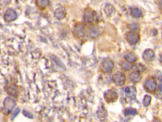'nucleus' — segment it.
Wrapping results in <instances>:
<instances>
[{"mask_svg":"<svg viewBox=\"0 0 162 122\" xmlns=\"http://www.w3.org/2000/svg\"><path fill=\"white\" fill-rule=\"evenodd\" d=\"M135 69H136V71L141 73V72H143L145 70V67L142 64H138L136 66Z\"/></svg>","mask_w":162,"mask_h":122,"instance_id":"nucleus-22","label":"nucleus"},{"mask_svg":"<svg viewBox=\"0 0 162 122\" xmlns=\"http://www.w3.org/2000/svg\"><path fill=\"white\" fill-rule=\"evenodd\" d=\"M95 18V13L91 10H87L84 12L83 15V20L87 23H91L93 22Z\"/></svg>","mask_w":162,"mask_h":122,"instance_id":"nucleus-8","label":"nucleus"},{"mask_svg":"<svg viewBox=\"0 0 162 122\" xmlns=\"http://www.w3.org/2000/svg\"><path fill=\"white\" fill-rule=\"evenodd\" d=\"M20 111V109L19 108H16L15 109V111L13 112V114H12V120L14 119L15 118V117H16L17 114H19Z\"/></svg>","mask_w":162,"mask_h":122,"instance_id":"nucleus-24","label":"nucleus"},{"mask_svg":"<svg viewBox=\"0 0 162 122\" xmlns=\"http://www.w3.org/2000/svg\"><path fill=\"white\" fill-rule=\"evenodd\" d=\"M125 59L126 60L128 61V62L130 63H134L137 60V57L134 52H128L125 56Z\"/></svg>","mask_w":162,"mask_h":122,"instance_id":"nucleus-15","label":"nucleus"},{"mask_svg":"<svg viewBox=\"0 0 162 122\" xmlns=\"http://www.w3.org/2000/svg\"><path fill=\"white\" fill-rule=\"evenodd\" d=\"M159 8L160 10L162 12V0H160V2H159Z\"/></svg>","mask_w":162,"mask_h":122,"instance_id":"nucleus-25","label":"nucleus"},{"mask_svg":"<svg viewBox=\"0 0 162 122\" xmlns=\"http://www.w3.org/2000/svg\"><path fill=\"white\" fill-rule=\"evenodd\" d=\"M157 83L156 80L153 78H149L146 80L144 83V88L146 91H148V92L152 93L154 92L157 89Z\"/></svg>","mask_w":162,"mask_h":122,"instance_id":"nucleus-5","label":"nucleus"},{"mask_svg":"<svg viewBox=\"0 0 162 122\" xmlns=\"http://www.w3.org/2000/svg\"><path fill=\"white\" fill-rule=\"evenodd\" d=\"M151 102V97L148 95H146L144 98H143V104L144 106L145 107H148L150 105Z\"/></svg>","mask_w":162,"mask_h":122,"instance_id":"nucleus-21","label":"nucleus"},{"mask_svg":"<svg viewBox=\"0 0 162 122\" xmlns=\"http://www.w3.org/2000/svg\"><path fill=\"white\" fill-rule=\"evenodd\" d=\"M23 114L26 117H27V118H33V115L32 113H30V112L29 111H27L26 110H24L22 112Z\"/></svg>","mask_w":162,"mask_h":122,"instance_id":"nucleus-23","label":"nucleus"},{"mask_svg":"<svg viewBox=\"0 0 162 122\" xmlns=\"http://www.w3.org/2000/svg\"><path fill=\"white\" fill-rule=\"evenodd\" d=\"M16 106V101L12 97H7L3 102V113L6 114L12 112L13 109Z\"/></svg>","mask_w":162,"mask_h":122,"instance_id":"nucleus-1","label":"nucleus"},{"mask_svg":"<svg viewBox=\"0 0 162 122\" xmlns=\"http://www.w3.org/2000/svg\"><path fill=\"white\" fill-rule=\"evenodd\" d=\"M155 54L154 51L151 49H146L143 54V58L147 62H152L155 59Z\"/></svg>","mask_w":162,"mask_h":122,"instance_id":"nucleus-10","label":"nucleus"},{"mask_svg":"<svg viewBox=\"0 0 162 122\" xmlns=\"http://www.w3.org/2000/svg\"><path fill=\"white\" fill-rule=\"evenodd\" d=\"M121 67L125 71H130L133 68V66L128 61H123L121 63Z\"/></svg>","mask_w":162,"mask_h":122,"instance_id":"nucleus-20","label":"nucleus"},{"mask_svg":"<svg viewBox=\"0 0 162 122\" xmlns=\"http://www.w3.org/2000/svg\"><path fill=\"white\" fill-rule=\"evenodd\" d=\"M105 12L108 16H112L115 13V8L112 5H107L105 8Z\"/></svg>","mask_w":162,"mask_h":122,"instance_id":"nucleus-17","label":"nucleus"},{"mask_svg":"<svg viewBox=\"0 0 162 122\" xmlns=\"http://www.w3.org/2000/svg\"><path fill=\"white\" fill-rule=\"evenodd\" d=\"M73 33L78 38H82L84 36V27L82 24H78L75 26Z\"/></svg>","mask_w":162,"mask_h":122,"instance_id":"nucleus-11","label":"nucleus"},{"mask_svg":"<svg viewBox=\"0 0 162 122\" xmlns=\"http://www.w3.org/2000/svg\"><path fill=\"white\" fill-rule=\"evenodd\" d=\"M158 88H159V90H160V92H162V82L160 84V85H159Z\"/></svg>","mask_w":162,"mask_h":122,"instance_id":"nucleus-26","label":"nucleus"},{"mask_svg":"<svg viewBox=\"0 0 162 122\" xmlns=\"http://www.w3.org/2000/svg\"><path fill=\"white\" fill-rule=\"evenodd\" d=\"M50 4V0H36L37 6L41 9H44Z\"/></svg>","mask_w":162,"mask_h":122,"instance_id":"nucleus-16","label":"nucleus"},{"mask_svg":"<svg viewBox=\"0 0 162 122\" xmlns=\"http://www.w3.org/2000/svg\"><path fill=\"white\" fill-rule=\"evenodd\" d=\"M126 38L127 42L131 45H134L138 43V41L140 40V34L136 31H129L126 35Z\"/></svg>","mask_w":162,"mask_h":122,"instance_id":"nucleus-2","label":"nucleus"},{"mask_svg":"<svg viewBox=\"0 0 162 122\" xmlns=\"http://www.w3.org/2000/svg\"><path fill=\"white\" fill-rule=\"evenodd\" d=\"M118 94L113 90H108L104 94V99L108 103L114 102L118 99Z\"/></svg>","mask_w":162,"mask_h":122,"instance_id":"nucleus-3","label":"nucleus"},{"mask_svg":"<svg viewBox=\"0 0 162 122\" xmlns=\"http://www.w3.org/2000/svg\"><path fill=\"white\" fill-rule=\"evenodd\" d=\"M113 81L117 86H122L125 84L126 77L125 74L122 72H117L113 76Z\"/></svg>","mask_w":162,"mask_h":122,"instance_id":"nucleus-4","label":"nucleus"},{"mask_svg":"<svg viewBox=\"0 0 162 122\" xmlns=\"http://www.w3.org/2000/svg\"><path fill=\"white\" fill-rule=\"evenodd\" d=\"M55 17L58 19V20H62L64 19L67 15V11L66 9L64 7H60L56 9L55 11Z\"/></svg>","mask_w":162,"mask_h":122,"instance_id":"nucleus-12","label":"nucleus"},{"mask_svg":"<svg viewBox=\"0 0 162 122\" xmlns=\"http://www.w3.org/2000/svg\"><path fill=\"white\" fill-rule=\"evenodd\" d=\"M125 94L127 97L134 99L137 95V90L134 86H128L125 88Z\"/></svg>","mask_w":162,"mask_h":122,"instance_id":"nucleus-9","label":"nucleus"},{"mask_svg":"<svg viewBox=\"0 0 162 122\" xmlns=\"http://www.w3.org/2000/svg\"><path fill=\"white\" fill-rule=\"evenodd\" d=\"M137 114V111L136 109L132 108H126L124 111L125 116H135Z\"/></svg>","mask_w":162,"mask_h":122,"instance_id":"nucleus-19","label":"nucleus"},{"mask_svg":"<svg viewBox=\"0 0 162 122\" xmlns=\"http://www.w3.org/2000/svg\"><path fill=\"white\" fill-rule=\"evenodd\" d=\"M113 67H114V63L111 59H108L103 61V63L102 64V68L104 73H110L113 70Z\"/></svg>","mask_w":162,"mask_h":122,"instance_id":"nucleus-7","label":"nucleus"},{"mask_svg":"<svg viewBox=\"0 0 162 122\" xmlns=\"http://www.w3.org/2000/svg\"><path fill=\"white\" fill-rule=\"evenodd\" d=\"M160 63L162 64V53L160 56Z\"/></svg>","mask_w":162,"mask_h":122,"instance_id":"nucleus-27","label":"nucleus"},{"mask_svg":"<svg viewBox=\"0 0 162 122\" xmlns=\"http://www.w3.org/2000/svg\"><path fill=\"white\" fill-rule=\"evenodd\" d=\"M18 17L17 12L13 9H8L4 14V20L6 22H11Z\"/></svg>","mask_w":162,"mask_h":122,"instance_id":"nucleus-6","label":"nucleus"},{"mask_svg":"<svg viewBox=\"0 0 162 122\" xmlns=\"http://www.w3.org/2000/svg\"><path fill=\"white\" fill-rule=\"evenodd\" d=\"M130 80L132 81L133 83H138L141 80V76L140 72H138L137 71H135L133 72L132 73L130 74L129 76Z\"/></svg>","mask_w":162,"mask_h":122,"instance_id":"nucleus-13","label":"nucleus"},{"mask_svg":"<svg viewBox=\"0 0 162 122\" xmlns=\"http://www.w3.org/2000/svg\"><path fill=\"white\" fill-rule=\"evenodd\" d=\"M131 14L133 17H136V18H140L141 17L142 15H143V13L142 12L138 9V8L134 7L133 8L132 10H131Z\"/></svg>","mask_w":162,"mask_h":122,"instance_id":"nucleus-18","label":"nucleus"},{"mask_svg":"<svg viewBox=\"0 0 162 122\" xmlns=\"http://www.w3.org/2000/svg\"><path fill=\"white\" fill-rule=\"evenodd\" d=\"M89 36L92 38H96L100 34L99 29L98 27L93 26L89 30Z\"/></svg>","mask_w":162,"mask_h":122,"instance_id":"nucleus-14","label":"nucleus"}]
</instances>
